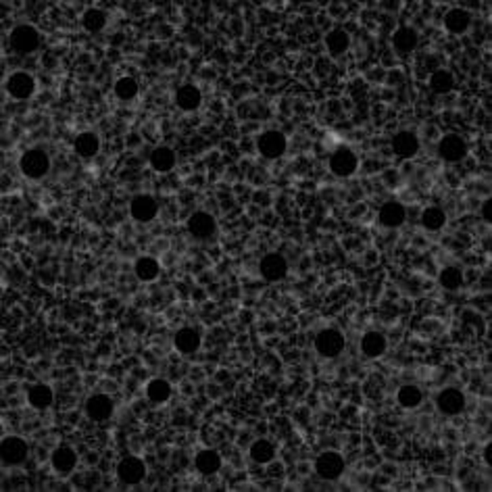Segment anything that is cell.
Segmentation results:
<instances>
[{
	"mask_svg": "<svg viewBox=\"0 0 492 492\" xmlns=\"http://www.w3.org/2000/svg\"><path fill=\"white\" fill-rule=\"evenodd\" d=\"M19 167L28 180H42L50 171V159H48L46 151H42V149H30L21 154Z\"/></svg>",
	"mask_w": 492,
	"mask_h": 492,
	"instance_id": "1",
	"label": "cell"
},
{
	"mask_svg": "<svg viewBox=\"0 0 492 492\" xmlns=\"http://www.w3.org/2000/svg\"><path fill=\"white\" fill-rule=\"evenodd\" d=\"M30 455V446L23 438L19 436H6L0 440V463L15 467L28 459Z\"/></svg>",
	"mask_w": 492,
	"mask_h": 492,
	"instance_id": "2",
	"label": "cell"
},
{
	"mask_svg": "<svg viewBox=\"0 0 492 492\" xmlns=\"http://www.w3.org/2000/svg\"><path fill=\"white\" fill-rule=\"evenodd\" d=\"M344 346H346V338L336 328H326L315 336V351L326 359H334L342 355Z\"/></svg>",
	"mask_w": 492,
	"mask_h": 492,
	"instance_id": "3",
	"label": "cell"
},
{
	"mask_svg": "<svg viewBox=\"0 0 492 492\" xmlns=\"http://www.w3.org/2000/svg\"><path fill=\"white\" fill-rule=\"evenodd\" d=\"M9 42H11V48L19 55H31L33 50H38L42 38H40V31L31 26H17L15 30L11 31L9 36Z\"/></svg>",
	"mask_w": 492,
	"mask_h": 492,
	"instance_id": "4",
	"label": "cell"
},
{
	"mask_svg": "<svg viewBox=\"0 0 492 492\" xmlns=\"http://www.w3.org/2000/svg\"><path fill=\"white\" fill-rule=\"evenodd\" d=\"M344 467H346L344 457L336 451H326L315 459V474L326 482L338 480L340 476L344 474Z\"/></svg>",
	"mask_w": 492,
	"mask_h": 492,
	"instance_id": "5",
	"label": "cell"
},
{
	"mask_svg": "<svg viewBox=\"0 0 492 492\" xmlns=\"http://www.w3.org/2000/svg\"><path fill=\"white\" fill-rule=\"evenodd\" d=\"M330 171L338 178H351L357 169H359V159L357 154L353 153L351 149L346 146H338L334 153L330 154Z\"/></svg>",
	"mask_w": 492,
	"mask_h": 492,
	"instance_id": "6",
	"label": "cell"
},
{
	"mask_svg": "<svg viewBox=\"0 0 492 492\" xmlns=\"http://www.w3.org/2000/svg\"><path fill=\"white\" fill-rule=\"evenodd\" d=\"M257 149H259V153L263 154L265 159H279L282 154L286 153V149H288V140H286V136L282 134V132H277V129H267V132H263L259 138H257Z\"/></svg>",
	"mask_w": 492,
	"mask_h": 492,
	"instance_id": "7",
	"label": "cell"
},
{
	"mask_svg": "<svg viewBox=\"0 0 492 492\" xmlns=\"http://www.w3.org/2000/svg\"><path fill=\"white\" fill-rule=\"evenodd\" d=\"M438 154L446 163H459L467 156V142L459 134H446L438 142Z\"/></svg>",
	"mask_w": 492,
	"mask_h": 492,
	"instance_id": "8",
	"label": "cell"
},
{
	"mask_svg": "<svg viewBox=\"0 0 492 492\" xmlns=\"http://www.w3.org/2000/svg\"><path fill=\"white\" fill-rule=\"evenodd\" d=\"M117 478L127 486H136L146 478V463L140 457H125L117 465Z\"/></svg>",
	"mask_w": 492,
	"mask_h": 492,
	"instance_id": "9",
	"label": "cell"
},
{
	"mask_svg": "<svg viewBox=\"0 0 492 492\" xmlns=\"http://www.w3.org/2000/svg\"><path fill=\"white\" fill-rule=\"evenodd\" d=\"M6 92L15 100H28L31 94L36 92V80L26 71H15L6 80Z\"/></svg>",
	"mask_w": 492,
	"mask_h": 492,
	"instance_id": "10",
	"label": "cell"
},
{
	"mask_svg": "<svg viewBox=\"0 0 492 492\" xmlns=\"http://www.w3.org/2000/svg\"><path fill=\"white\" fill-rule=\"evenodd\" d=\"M129 215H132V219L140 221V223H149V221H153L154 217L159 215V205H156V200H154L153 196L138 194L129 203Z\"/></svg>",
	"mask_w": 492,
	"mask_h": 492,
	"instance_id": "11",
	"label": "cell"
},
{
	"mask_svg": "<svg viewBox=\"0 0 492 492\" xmlns=\"http://www.w3.org/2000/svg\"><path fill=\"white\" fill-rule=\"evenodd\" d=\"M259 272H261V276L265 277L267 282H279V279H284L286 274H288V263H286V259L282 255L269 252V255H265L261 259Z\"/></svg>",
	"mask_w": 492,
	"mask_h": 492,
	"instance_id": "12",
	"label": "cell"
},
{
	"mask_svg": "<svg viewBox=\"0 0 492 492\" xmlns=\"http://www.w3.org/2000/svg\"><path fill=\"white\" fill-rule=\"evenodd\" d=\"M215 217L211 215V213H207V211H196V213H192L190 219H188V232L194 238H200V240L203 238H211L215 234Z\"/></svg>",
	"mask_w": 492,
	"mask_h": 492,
	"instance_id": "13",
	"label": "cell"
},
{
	"mask_svg": "<svg viewBox=\"0 0 492 492\" xmlns=\"http://www.w3.org/2000/svg\"><path fill=\"white\" fill-rule=\"evenodd\" d=\"M436 405H438V411L444 413V415H449V417L459 415V413H463V409H465V395H463L461 390H457V388H444L438 395Z\"/></svg>",
	"mask_w": 492,
	"mask_h": 492,
	"instance_id": "14",
	"label": "cell"
},
{
	"mask_svg": "<svg viewBox=\"0 0 492 492\" xmlns=\"http://www.w3.org/2000/svg\"><path fill=\"white\" fill-rule=\"evenodd\" d=\"M392 151L399 159H413L417 151H419V138L417 134L402 129L395 138H392Z\"/></svg>",
	"mask_w": 492,
	"mask_h": 492,
	"instance_id": "15",
	"label": "cell"
},
{
	"mask_svg": "<svg viewBox=\"0 0 492 492\" xmlns=\"http://www.w3.org/2000/svg\"><path fill=\"white\" fill-rule=\"evenodd\" d=\"M113 400L107 395H92L90 399L86 400V415L92 419V422H105L113 415Z\"/></svg>",
	"mask_w": 492,
	"mask_h": 492,
	"instance_id": "16",
	"label": "cell"
},
{
	"mask_svg": "<svg viewBox=\"0 0 492 492\" xmlns=\"http://www.w3.org/2000/svg\"><path fill=\"white\" fill-rule=\"evenodd\" d=\"M50 463H53V469L61 476H67L71 474L75 467H77V453L71 449V446H57L50 455Z\"/></svg>",
	"mask_w": 492,
	"mask_h": 492,
	"instance_id": "17",
	"label": "cell"
},
{
	"mask_svg": "<svg viewBox=\"0 0 492 492\" xmlns=\"http://www.w3.org/2000/svg\"><path fill=\"white\" fill-rule=\"evenodd\" d=\"M405 219H407L405 207H402L400 203H395V200L382 205V209H380V213H378V221H380L384 228H388V230H397V228H400V225L405 223Z\"/></svg>",
	"mask_w": 492,
	"mask_h": 492,
	"instance_id": "18",
	"label": "cell"
},
{
	"mask_svg": "<svg viewBox=\"0 0 492 492\" xmlns=\"http://www.w3.org/2000/svg\"><path fill=\"white\" fill-rule=\"evenodd\" d=\"M419 44V33L409 28V26H402L399 30L392 33V46L399 55H409L417 48Z\"/></svg>",
	"mask_w": 492,
	"mask_h": 492,
	"instance_id": "19",
	"label": "cell"
},
{
	"mask_svg": "<svg viewBox=\"0 0 492 492\" xmlns=\"http://www.w3.org/2000/svg\"><path fill=\"white\" fill-rule=\"evenodd\" d=\"M200 102H203V94H200V90L194 84H184V86L178 88V92H176V105L184 113L196 111L200 107Z\"/></svg>",
	"mask_w": 492,
	"mask_h": 492,
	"instance_id": "20",
	"label": "cell"
},
{
	"mask_svg": "<svg viewBox=\"0 0 492 492\" xmlns=\"http://www.w3.org/2000/svg\"><path fill=\"white\" fill-rule=\"evenodd\" d=\"M442 23H444V30L449 31V33L461 36V33H465V31L469 30V26H471V15H469L465 9H451V11L444 15Z\"/></svg>",
	"mask_w": 492,
	"mask_h": 492,
	"instance_id": "21",
	"label": "cell"
},
{
	"mask_svg": "<svg viewBox=\"0 0 492 492\" xmlns=\"http://www.w3.org/2000/svg\"><path fill=\"white\" fill-rule=\"evenodd\" d=\"M178 163V156H176V151L169 149V146H156L153 153H151V167H153L156 173H167L176 167Z\"/></svg>",
	"mask_w": 492,
	"mask_h": 492,
	"instance_id": "22",
	"label": "cell"
},
{
	"mask_svg": "<svg viewBox=\"0 0 492 492\" xmlns=\"http://www.w3.org/2000/svg\"><path fill=\"white\" fill-rule=\"evenodd\" d=\"M173 346L182 353V355H192L200 348V334L194 328H182L176 332L173 338Z\"/></svg>",
	"mask_w": 492,
	"mask_h": 492,
	"instance_id": "23",
	"label": "cell"
},
{
	"mask_svg": "<svg viewBox=\"0 0 492 492\" xmlns=\"http://www.w3.org/2000/svg\"><path fill=\"white\" fill-rule=\"evenodd\" d=\"M194 467L203 474V476H213L221 469V455L213 451V449H203L196 457H194Z\"/></svg>",
	"mask_w": 492,
	"mask_h": 492,
	"instance_id": "24",
	"label": "cell"
},
{
	"mask_svg": "<svg viewBox=\"0 0 492 492\" xmlns=\"http://www.w3.org/2000/svg\"><path fill=\"white\" fill-rule=\"evenodd\" d=\"M73 149H75V153L80 154L82 159H92L100 151V140H98V136L92 134V132H82L75 138Z\"/></svg>",
	"mask_w": 492,
	"mask_h": 492,
	"instance_id": "25",
	"label": "cell"
},
{
	"mask_svg": "<svg viewBox=\"0 0 492 492\" xmlns=\"http://www.w3.org/2000/svg\"><path fill=\"white\" fill-rule=\"evenodd\" d=\"M53 400H55V392L46 384H33L30 388V392H28V402H30L33 409H38V411L48 409L53 405Z\"/></svg>",
	"mask_w": 492,
	"mask_h": 492,
	"instance_id": "26",
	"label": "cell"
},
{
	"mask_svg": "<svg viewBox=\"0 0 492 492\" xmlns=\"http://www.w3.org/2000/svg\"><path fill=\"white\" fill-rule=\"evenodd\" d=\"M361 353L368 357V359H378L386 353V338L384 334L380 332H368L363 338H361Z\"/></svg>",
	"mask_w": 492,
	"mask_h": 492,
	"instance_id": "27",
	"label": "cell"
},
{
	"mask_svg": "<svg viewBox=\"0 0 492 492\" xmlns=\"http://www.w3.org/2000/svg\"><path fill=\"white\" fill-rule=\"evenodd\" d=\"M348 46H351V36H348L346 31L338 30V28L328 31V36H326V48H328V53H330L332 57L344 55V53L348 50Z\"/></svg>",
	"mask_w": 492,
	"mask_h": 492,
	"instance_id": "28",
	"label": "cell"
},
{
	"mask_svg": "<svg viewBox=\"0 0 492 492\" xmlns=\"http://www.w3.org/2000/svg\"><path fill=\"white\" fill-rule=\"evenodd\" d=\"M134 274L140 282H153L161 274V265L154 257H140L134 265Z\"/></svg>",
	"mask_w": 492,
	"mask_h": 492,
	"instance_id": "29",
	"label": "cell"
},
{
	"mask_svg": "<svg viewBox=\"0 0 492 492\" xmlns=\"http://www.w3.org/2000/svg\"><path fill=\"white\" fill-rule=\"evenodd\" d=\"M146 397L151 402H156V405L167 402L171 397V384L163 378H154L146 384Z\"/></svg>",
	"mask_w": 492,
	"mask_h": 492,
	"instance_id": "30",
	"label": "cell"
},
{
	"mask_svg": "<svg viewBox=\"0 0 492 492\" xmlns=\"http://www.w3.org/2000/svg\"><path fill=\"white\" fill-rule=\"evenodd\" d=\"M250 459L261 465H267L276 459V446L269 440H257L250 444Z\"/></svg>",
	"mask_w": 492,
	"mask_h": 492,
	"instance_id": "31",
	"label": "cell"
},
{
	"mask_svg": "<svg viewBox=\"0 0 492 492\" xmlns=\"http://www.w3.org/2000/svg\"><path fill=\"white\" fill-rule=\"evenodd\" d=\"M430 88L436 94H449L455 88V77L446 69H436L430 75Z\"/></svg>",
	"mask_w": 492,
	"mask_h": 492,
	"instance_id": "32",
	"label": "cell"
},
{
	"mask_svg": "<svg viewBox=\"0 0 492 492\" xmlns=\"http://www.w3.org/2000/svg\"><path fill=\"white\" fill-rule=\"evenodd\" d=\"M397 400H399V405L402 407V409H415V407H419V405H422L424 395H422V390H419L417 386L407 384V386L399 388V392H397Z\"/></svg>",
	"mask_w": 492,
	"mask_h": 492,
	"instance_id": "33",
	"label": "cell"
},
{
	"mask_svg": "<svg viewBox=\"0 0 492 492\" xmlns=\"http://www.w3.org/2000/svg\"><path fill=\"white\" fill-rule=\"evenodd\" d=\"M422 225L428 232H438V230H442L446 225V213L440 207H428L422 213Z\"/></svg>",
	"mask_w": 492,
	"mask_h": 492,
	"instance_id": "34",
	"label": "cell"
},
{
	"mask_svg": "<svg viewBox=\"0 0 492 492\" xmlns=\"http://www.w3.org/2000/svg\"><path fill=\"white\" fill-rule=\"evenodd\" d=\"M82 26H84V30L90 31V33H98V31L105 30V26H107V15L100 9H88L82 15Z\"/></svg>",
	"mask_w": 492,
	"mask_h": 492,
	"instance_id": "35",
	"label": "cell"
},
{
	"mask_svg": "<svg viewBox=\"0 0 492 492\" xmlns=\"http://www.w3.org/2000/svg\"><path fill=\"white\" fill-rule=\"evenodd\" d=\"M438 282L446 290H459L463 286V272L459 267H444L438 276Z\"/></svg>",
	"mask_w": 492,
	"mask_h": 492,
	"instance_id": "36",
	"label": "cell"
},
{
	"mask_svg": "<svg viewBox=\"0 0 492 492\" xmlns=\"http://www.w3.org/2000/svg\"><path fill=\"white\" fill-rule=\"evenodd\" d=\"M115 96L119 98V100H132V98H136V94H138V82L134 80V77H119L117 82H115Z\"/></svg>",
	"mask_w": 492,
	"mask_h": 492,
	"instance_id": "37",
	"label": "cell"
},
{
	"mask_svg": "<svg viewBox=\"0 0 492 492\" xmlns=\"http://www.w3.org/2000/svg\"><path fill=\"white\" fill-rule=\"evenodd\" d=\"M482 219L484 221H488V223H492V200L491 198H486L484 203H482Z\"/></svg>",
	"mask_w": 492,
	"mask_h": 492,
	"instance_id": "38",
	"label": "cell"
},
{
	"mask_svg": "<svg viewBox=\"0 0 492 492\" xmlns=\"http://www.w3.org/2000/svg\"><path fill=\"white\" fill-rule=\"evenodd\" d=\"M484 463H486L488 467H491V465H492V444H491V442H488V444L484 446Z\"/></svg>",
	"mask_w": 492,
	"mask_h": 492,
	"instance_id": "39",
	"label": "cell"
}]
</instances>
